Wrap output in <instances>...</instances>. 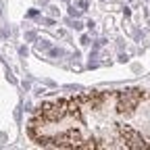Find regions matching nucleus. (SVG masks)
<instances>
[{
    "instance_id": "obj_3",
    "label": "nucleus",
    "mask_w": 150,
    "mask_h": 150,
    "mask_svg": "<svg viewBox=\"0 0 150 150\" xmlns=\"http://www.w3.org/2000/svg\"><path fill=\"white\" fill-rule=\"evenodd\" d=\"M35 48H38V50H48V48H50V44H48L46 40H40V42L35 44Z\"/></svg>"
},
{
    "instance_id": "obj_5",
    "label": "nucleus",
    "mask_w": 150,
    "mask_h": 150,
    "mask_svg": "<svg viewBox=\"0 0 150 150\" xmlns=\"http://www.w3.org/2000/svg\"><path fill=\"white\" fill-rule=\"evenodd\" d=\"M42 23H44V25H54V21H52V19H44Z\"/></svg>"
},
{
    "instance_id": "obj_4",
    "label": "nucleus",
    "mask_w": 150,
    "mask_h": 150,
    "mask_svg": "<svg viewBox=\"0 0 150 150\" xmlns=\"http://www.w3.org/2000/svg\"><path fill=\"white\" fill-rule=\"evenodd\" d=\"M50 54H52V56H61V54H63V50H56V48H52V50H50Z\"/></svg>"
},
{
    "instance_id": "obj_2",
    "label": "nucleus",
    "mask_w": 150,
    "mask_h": 150,
    "mask_svg": "<svg viewBox=\"0 0 150 150\" xmlns=\"http://www.w3.org/2000/svg\"><path fill=\"white\" fill-rule=\"evenodd\" d=\"M40 117L46 123H54V121H61L65 119L69 112H67V100H56V102H44L40 106Z\"/></svg>"
},
{
    "instance_id": "obj_1",
    "label": "nucleus",
    "mask_w": 150,
    "mask_h": 150,
    "mask_svg": "<svg viewBox=\"0 0 150 150\" xmlns=\"http://www.w3.org/2000/svg\"><path fill=\"white\" fill-rule=\"evenodd\" d=\"M146 98V92L140 90V88H131V90H123L117 94V112L121 115H131L140 102Z\"/></svg>"
}]
</instances>
